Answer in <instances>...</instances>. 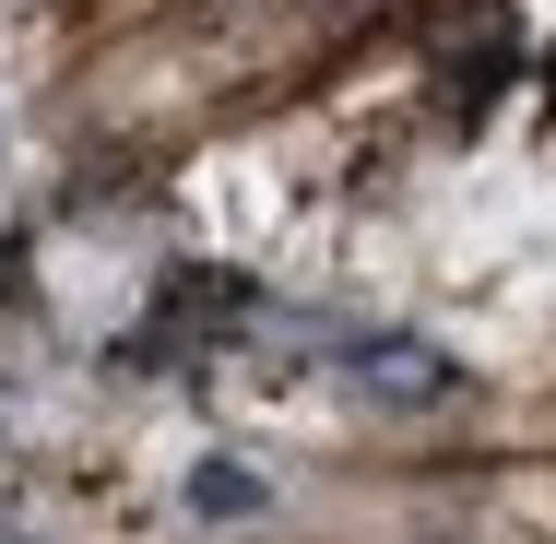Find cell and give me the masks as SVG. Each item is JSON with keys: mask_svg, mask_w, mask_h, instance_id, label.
Listing matches in <instances>:
<instances>
[{"mask_svg": "<svg viewBox=\"0 0 556 544\" xmlns=\"http://www.w3.org/2000/svg\"><path fill=\"white\" fill-rule=\"evenodd\" d=\"M0 544H24V533H0Z\"/></svg>", "mask_w": 556, "mask_h": 544, "instance_id": "obj_5", "label": "cell"}, {"mask_svg": "<svg viewBox=\"0 0 556 544\" xmlns=\"http://www.w3.org/2000/svg\"><path fill=\"white\" fill-rule=\"evenodd\" d=\"M178 320H249V296H237V273H178V296H166Z\"/></svg>", "mask_w": 556, "mask_h": 544, "instance_id": "obj_3", "label": "cell"}, {"mask_svg": "<svg viewBox=\"0 0 556 544\" xmlns=\"http://www.w3.org/2000/svg\"><path fill=\"white\" fill-rule=\"evenodd\" d=\"M355 391L391 403V415H427V403L462 391V367H450L439 343H415V331H379V343H355Z\"/></svg>", "mask_w": 556, "mask_h": 544, "instance_id": "obj_1", "label": "cell"}, {"mask_svg": "<svg viewBox=\"0 0 556 544\" xmlns=\"http://www.w3.org/2000/svg\"><path fill=\"white\" fill-rule=\"evenodd\" d=\"M190 509H202V521H261V509H273V485H261V473H249V461H190Z\"/></svg>", "mask_w": 556, "mask_h": 544, "instance_id": "obj_2", "label": "cell"}, {"mask_svg": "<svg viewBox=\"0 0 556 544\" xmlns=\"http://www.w3.org/2000/svg\"><path fill=\"white\" fill-rule=\"evenodd\" d=\"M0 273H12V237H0Z\"/></svg>", "mask_w": 556, "mask_h": 544, "instance_id": "obj_4", "label": "cell"}]
</instances>
